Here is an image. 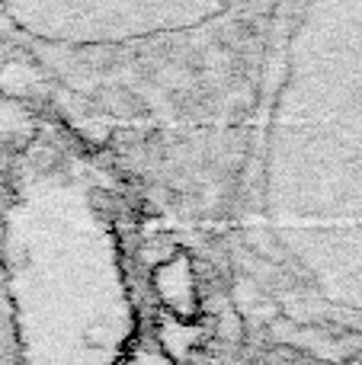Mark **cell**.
Returning <instances> with one entry per match:
<instances>
[{
    "instance_id": "1",
    "label": "cell",
    "mask_w": 362,
    "mask_h": 365,
    "mask_svg": "<svg viewBox=\"0 0 362 365\" xmlns=\"http://www.w3.org/2000/svg\"><path fill=\"white\" fill-rule=\"evenodd\" d=\"M154 289H157V298L164 302V308L177 321L199 317V289L186 253H173L170 259H160L157 269H154Z\"/></svg>"
}]
</instances>
